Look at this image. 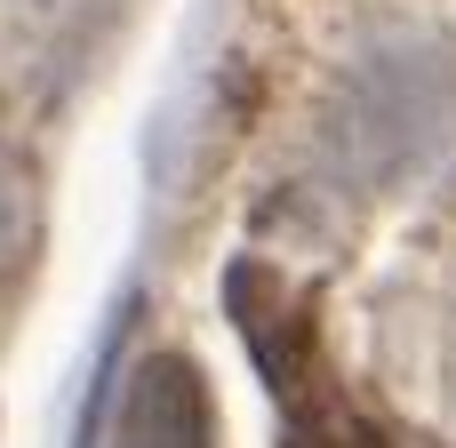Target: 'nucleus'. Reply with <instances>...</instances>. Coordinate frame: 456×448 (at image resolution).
Instances as JSON below:
<instances>
[{"mask_svg":"<svg viewBox=\"0 0 456 448\" xmlns=\"http://www.w3.org/2000/svg\"><path fill=\"white\" fill-rule=\"evenodd\" d=\"M112 448H208V393H200V369L176 361V353H152L128 393H120V425Z\"/></svg>","mask_w":456,"mask_h":448,"instance_id":"nucleus-1","label":"nucleus"},{"mask_svg":"<svg viewBox=\"0 0 456 448\" xmlns=\"http://www.w3.org/2000/svg\"><path fill=\"white\" fill-rule=\"evenodd\" d=\"M0 232H8V216H0Z\"/></svg>","mask_w":456,"mask_h":448,"instance_id":"nucleus-2","label":"nucleus"}]
</instances>
